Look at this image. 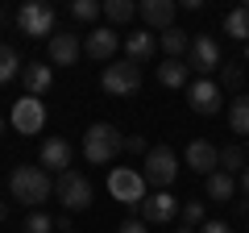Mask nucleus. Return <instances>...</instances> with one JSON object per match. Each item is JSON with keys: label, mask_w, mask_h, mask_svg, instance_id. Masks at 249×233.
Listing matches in <instances>:
<instances>
[{"label": "nucleus", "mask_w": 249, "mask_h": 233, "mask_svg": "<svg viewBox=\"0 0 249 233\" xmlns=\"http://www.w3.org/2000/svg\"><path fill=\"white\" fill-rule=\"evenodd\" d=\"M17 29L25 38H42V34L54 38V9L46 4V0H29V4H21V9H17Z\"/></svg>", "instance_id": "6e6552de"}, {"label": "nucleus", "mask_w": 249, "mask_h": 233, "mask_svg": "<svg viewBox=\"0 0 249 233\" xmlns=\"http://www.w3.org/2000/svg\"><path fill=\"white\" fill-rule=\"evenodd\" d=\"M104 17L112 21V25H124V21L137 17V4L133 0H104Z\"/></svg>", "instance_id": "b1692460"}, {"label": "nucleus", "mask_w": 249, "mask_h": 233, "mask_svg": "<svg viewBox=\"0 0 249 233\" xmlns=\"http://www.w3.org/2000/svg\"><path fill=\"white\" fill-rule=\"evenodd\" d=\"M229 125H232V134H249V96L245 92L229 104Z\"/></svg>", "instance_id": "5701e85b"}, {"label": "nucleus", "mask_w": 249, "mask_h": 233, "mask_svg": "<svg viewBox=\"0 0 249 233\" xmlns=\"http://www.w3.org/2000/svg\"><path fill=\"white\" fill-rule=\"evenodd\" d=\"M241 192H245V200H249V167H245V175H241Z\"/></svg>", "instance_id": "72a5a7b5"}, {"label": "nucleus", "mask_w": 249, "mask_h": 233, "mask_svg": "<svg viewBox=\"0 0 249 233\" xmlns=\"http://www.w3.org/2000/svg\"><path fill=\"white\" fill-rule=\"evenodd\" d=\"M183 63L208 79V75H212L216 67H220V46H216V38L196 34V38H191V50H187V58H183Z\"/></svg>", "instance_id": "1a4fd4ad"}, {"label": "nucleus", "mask_w": 249, "mask_h": 233, "mask_svg": "<svg viewBox=\"0 0 249 233\" xmlns=\"http://www.w3.org/2000/svg\"><path fill=\"white\" fill-rule=\"evenodd\" d=\"M54 229V221L46 213H29V221H25V233H50Z\"/></svg>", "instance_id": "c756f323"}, {"label": "nucleus", "mask_w": 249, "mask_h": 233, "mask_svg": "<svg viewBox=\"0 0 249 233\" xmlns=\"http://www.w3.org/2000/svg\"><path fill=\"white\" fill-rule=\"evenodd\" d=\"M142 175H145V183H150V188L166 192L170 183H175V175H178L175 150H170V146H150V154H145V162H142Z\"/></svg>", "instance_id": "39448f33"}, {"label": "nucleus", "mask_w": 249, "mask_h": 233, "mask_svg": "<svg viewBox=\"0 0 249 233\" xmlns=\"http://www.w3.org/2000/svg\"><path fill=\"white\" fill-rule=\"evenodd\" d=\"M199 233H232V229H229V221H208V225H199Z\"/></svg>", "instance_id": "2f4dec72"}, {"label": "nucleus", "mask_w": 249, "mask_h": 233, "mask_svg": "<svg viewBox=\"0 0 249 233\" xmlns=\"http://www.w3.org/2000/svg\"><path fill=\"white\" fill-rule=\"evenodd\" d=\"M145 188H150L145 175H142V171H133V167H112V171H108V196L121 200L124 208H142V200L150 196Z\"/></svg>", "instance_id": "7ed1b4c3"}, {"label": "nucleus", "mask_w": 249, "mask_h": 233, "mask_svg": "<svg viewBox=\"0 0 249 233\" xmlns=\"http://www.w3.org/2000/svg\"><path fill=\"white\" fill-rule=\"evenodd\" d=\"M54 196L62 200L67 213H83V208L91 204V183H88V175H79V171L58 175V179H54Z\"/></svg>", "instance_id": "423d86ee"}, {"label": "nucleus", "mask_w": 249, "mask_h": 233, "mask_svg": "<svg viewBox=\"0 0 249 233\" xmlns=\"http://www.w3.org/2000/svg\"><path fill=\"white\" fill-rule=\"evenodd\" d=\"M124 50H129V58H133V63H145V58H150V54L158 50V38H154V34H145V29H137V34H129V38H124Z\"/></svg>", "instance_id": "aec40b11"}, {"label": "nucleus", "mask_w": 249, "mask_h": 233, "mask_svg": "<svg viewBox=\"0 0 249 233\" xmlns=\"http://www.w3.org/2000/svg\"><path fill=\"white\" fill-rule=\"evenodd\" d=\"M9 192H13V200H17V204H29V208L46 204V200L54 196L50 171H42V167H13V175H9Z\"/></svg>", "instance_id": "f257e3e1"}, {"label": "nucleus", "mask_w": 249, "mask_h": 233, "mask_svg": "<svg viewBox=\"0 0 249 233\" xmlns=\"http://www.w3.org/2000/svg\"><path fill=\"white\" fill-rule=\"evenodd\" d=\"M183 225H187V229L204 225V200H187V204H183Z\"/></svg>", "instance_id": "c85d7f7f"}, {"label": "nucleus", "mask_w": 249, "mask_h": 233, "mask_svg": "<svg viewBox=\"0 0 249 233\" xmlns=\"http://www.w3.org/2000/svg\"><path fill=\"white\" fill-rule=\"evenodd\" d=\"M71 233H75V229H71Z\"/></svg>", "instance_id": "ea45409f"}, {"label": "nucleus", "mask_w": 249, "mask_h": 233, "mask_svg": "<svg viewBox=\"0 0 249 233\" xmlns=\"http://www.w3.org/2000/svg\"><path fill=\"white\" fill-rule=\"evenodd\" d=\"M245 162H249V154L241 146H224L220 150V171H229V175H245Z\"/></svg>", "instance_id": "a878e982"}, {"label": "nucleus", "mask_w": 249, "mask_h": 233, "mask_svg": "<svg viewBox=\"0 0 249 233\" xmlns=\"http://www.w3.org/2000/svg\"><path fill=\"white\" fill-rule=\"evenodd\" d=\"M25 67H21V58H17V50H13L9 42H0V83H9L13 75H21Z\"/></svg>", "instance_id": "393cba45"}, {"label": "nucleus", "mask_w": 249, "mask_h": 233, "mask_svg": "<svg viewBox=\"0 0 249 233\" xmlns=\"http://www.w3.org/2000/svg\"><path fill=\"white\" fill-rule=\"evenodd\" d=\"M175 213H183V204H178L170 192H150V196L142 200V216L150 225H166V221H175Z\"/></svg>", "instance_id": "9b49d317"}, {"label": "nucleus", "mask_w": 249, "mask_h": 233, "mask_svg": "<svg viewBox=\"0 0 249 233\" xmlns=\"http://www.w3.org/2000/svg\"><path fill=\"white\" fill-rule=\"evenodd\" d=\"M121 150H124V137H121L116 125H104V121H100V125H91L88 134H83V158L96 162V167H108Z\"/></svg>", "instance_id": "f03ea898"}, {"label": "nucleus", "mask_w": 249, "mask_h": 233, "mask_svg": "<svg viewBox=\"0 0 249 233\" xmlns=\"http://www.w3.org/2000/svg\"><path fill=\"white\" fill-rule=\"evenodd\" d=\"M245 154H249V146H245Z\"/></svg>", "instance_id": "58836bf2"}, {"label": "nucleus", "mask_w": 249, "mask_h": 233, "mask_svg": "<svg viewBox=\"0 0 249 233\" xmlns=\"http://www.w3.org/2000/svg\"><path fill=\"white\" fill-rule=\"evenodd\" d=\"M21 79H25V92H29V96H46L50 83H54V71H50V67H42V63H25Z\"/></svg>", "instance_id": "a211bd4d"}, {"label": "nucleus", "mask_w": 249, "mask_h": 233, "mask_svg": "<svg viewBox=\"0 0 249 233\" xmlns=\"http://www.w3.org/2000/svg\"><path fill=\"white\" fill-rule=\"evenodd\" d=\"M9 221V204H4V200H0V225Z\"/></svg>", "instance_id": "f704fd0d"}, {"label": "nucleus", "mask_w": 249, "mask_h": 233, "mask_svg": "<svg viewBox=\"0 0 249 233\" xmlns=\"http://www.w3.org/2000/svg\"><path fill=\"white\" fill-rule=\"evenodd\" d=\"M241 83H245V67L241 63H220V88L241 92Z\"/></svg>", "instance_id": "cd10ccee"}, {"label": "nucleus", "mask_w": 249, "mask_h": 233, "mask_svg": "<svg viewBox=\"0 0 249 233\" xmlns=\"http://www.w3.org/2000/svg\"><path fill=\"white\" fill-rule=\"evenodd\" d=\"M137 13H142V21L150 29H158V34L175 29V0H142Z\"/></svg>", "instance_id": "2eb2a0df"}, {"label": "nucleus", "mask_w": 249, "mask_h": 233, "mask_svg": "<svg viewBox=\"0 0 249 233\" xmlns=\"http://www.w3.org/2000/svg\"><path fill=\"white\" fill-rule=\"evenodd\" d=\"M187 167L191 171H199V175H212V171H220V150H216L208 137H196V142L187 146Z\"/></svg>", "instance_id": "ddd939ff"}, {"label": "nucleus", "mask_w": 249, "mask_h": 233, "mask_svg": "<svg viewBox=\"0 0 249 233\" xmlns=\"http://www.w3.org/2000/svg\"><path fill=\"white\" fill-rule=\"evenodd\" d=\"M158 46L170 54V58H175V63H183V58H187V50H191V38H187L183 29H166V34L158 38Z\"/></svg>", "instance_id": "412c9836"}, {"label": "nucleus", "mask_w": 249, "mask_h": 233, "mask_svg": "<svg viewBox=\"0 0 249 233\" xmlns=\"http://www.w3.org/2000/svg\"><path fill=\"white\" fill-rule=\"evenodd\" d=\"M116 233H145V225L142 221H121V225H116Z\"/></svg>", "instance_id": "473e14b6"}, {"label": "nucleus", "mask_w": 249, "mask_h": 233, "mask_svg": "<svg viewBox=\"0 0 249 233\" xmlns=\"http://www.w3.org/2000/svg\"><path fill=\"white\" fill-rule=\"evenodd\" d=\"M42 171H54V175H67L71 171V142L67 137H46L42 142Z\"/></svg>", "instance_id": "f8f14e48"}, {"label": "nucleus", "mask_w": 249, "mask_h": 233, "mask_svg": "<svg viewBox=\"0 0 249 233\" xmlns=\"http://www.w3.org/2000/svg\"><path fill=\"white\" fill-rule=\"evenodd\" d=\"M9 125L17 129V134H25V137L42 134V129H46V104H42V96H21L17 104H13V113H9Z\"/></svg>", "instance_id": "0eeeda50"}, {"label": "nucleus", "mask_w": 249, "mask_h": 233, "mask_svg": "<svg viewBox=\"0 0 249 233\" xmlns=\"http://www.w3.org/2000/svg\"><path fill=\"white\" fill-rule=\"evenodd\" d=\"M79 54H83V46H79V38H75V34H54L50 38V63L54 67H75Z\"/></svg>", "instance_id": "f3484780"}, {"label": "nucleus", "mask_w": 249, "mask_h": 233, "mask_svg": "<svg viewBox=\"0 0 249 233\" xmlns=\"http://www.w3.org/2000/svg\"><path fill=\"white\" fill-rule=\"evenodd\" d=\"M224 34L249 46V9H232L229 17H224Z\"/></svg>", "instance_id": "4be33fe9"}, {"label": "nucleus", "mask_w": 249, "mask_h": 233, "mask_svg": "<svg viewBox=\"0 0 249 233\" xmlns=\"http://www.w3.org/2000/svg\"><path fill=\"white\" fill-rule=\"evenodd\" d=\"M158 83H162V88H191V67L166 58V63L158 67Z\"/></svg>", "instance_id": "6ab92c4d"}, {"label": "nucleus", "mask_w": 249, "mask_h": 233, "mask_svg": "<svg viewBox=\"0 0 249 233\" xmlns=\"http://www.w3.org/2000/svg\"><path fill=\"white\" fill-rule=\"evenodd\" d=\"M116 46H121V38L112 34L108 25H96L88 38H83V54H91L96 63H112V54H116Z\"/></svg>", "instance_id": "4468645a"}, {"label": "nucleus", "mask_w": 249, "mask_h": 233, "mask_svg": "<svg viewBox=\"0 0 249 233\" xmlns=\"http://www.w3.org/2000/svg\"><path fill=\"white\" fill-rule=\"evenodd\" d=\"M71 17L75 21H96V17H104V4L100 0H71Z\"/></svg>", "instance_id": "bb28decb"}, {"label": "nucleus", "mask_w": 249, "mask_h": 233, "mask_svg": "<svg viewBox=\"0 0 249 233\" xmlns=\"http://www.w3.org/2000/svg\"><path fill=\"white\" fill-rule=\"evenodd\" d=\"M100 88L108 96H137L142 92V67L133 58H121V63H108L100 75Z\"/></svg>", "instance_id": "20e7f679"}, {"label": "nucleus", "mask_w": 249, "mask_h": 233, "mask_svg": "<svg viewBox=\"0 0 249 233\" xmlns=\"http://www.w3.org/2000/svg\"><path fill=\"white\" fill-rule=\"evenodd\" d=\"M124 150L129 154H150V146H145V137H124Z\"/></svg>", "instance_id": "7c9ffc66"}, {"label": "nucleus", "mask_w": 249, "mask_h": 233, "mask_svg": "<svg viewBox=\"0 0 249 233\" xmlns=\"http://www.w3.org/2000/svg\"><path fill=\"white\" fill-rule=\"evenodd\" d=\"M175 233H199V229H187V225H183V229H175Z\"/></svg>", "instance_id": "c9c22d12"}, {"label": "nucleus", "mask_w": 249, "mask_h": 233, "mask_svg": "<svg viewBox=\"0 0 249 233\" xmlns=\"http://www.w3.org/2000/svg\"><path fill=\"white\" fill-rule=\"evenodd\" d=\"M204 188H208V200H212V204H232V200H237V175L212 171V175L204 179Z\"/></svg>", "instance_id": "dca6fc26"}, {"label": "nucleus", "mask_w": 249, "mask_h": 233, "mask_svg": "<svg viewBox=\"0 0 249 233\" xmlns=\"http://www.w3.org/2000/svg\"><path fill=\"white\" fill-rule=\"evenodd\" d=\"M245 63H249V46H245Z\"/></svg>", "instance_id": "4c0bfd02"}, {"label": "nucleus", "mask_w": 249, "mask_h": 233, "mask_svg": "<svg viewBox=\"0 0 249 233\" xmlns=\"http://www.w3.org/2000/svg\"><path fill=\"white\" fill-rule=\"evenodd\" d=\"M0 134H4V116H0Z\"/></svg>", "instance_id": "e433bc0d"}, {"label": "nucleus", "mask_w": 249, "mask_h": 233, "mask_svg": "<svg viewBox=\"0 0 249 233\" xmlns=\"http://www.w3.org/2000/svg\"><path fill=\"white\" fill-rule=\"evenodd\" d=\"M187 104L196 108L199 116H216L224 104V88L216 79H196L191 88H187Z\"/></svg>", "instance_id": "9d476101"}]
</instances>
